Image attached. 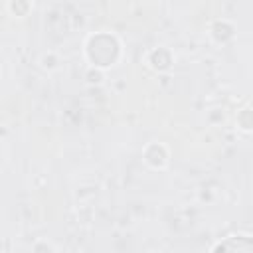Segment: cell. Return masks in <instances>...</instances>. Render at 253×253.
I'll return each instance as SVG.
<instances>
[{
	"instance_id": "cell-1",
	"label": "cell",
	"mask_w": 253,
	"mask_h": 253,
	"mask_svg": "<svg viewBox=\"0 0 253 253\" xmlns=\"http://www.w3.org/2000/svg\"><path fill=\"white\" fill-rule=\"evenodd\" d=\"M215 253H253V239L249 237H229L217 245Z\"/></svg>"
}]
</instances>
